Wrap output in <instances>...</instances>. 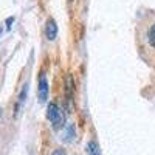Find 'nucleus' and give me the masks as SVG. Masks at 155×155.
Wrapping results in <instances>:
<instances>
[{"label":"nucleus","mask_w":155,"mask_h":155,"mask_svg":"<svg viewBox=\"0 0 155 155\" xmlns=\"http://www.w3.org/2000/svg\"><path fill=\"white\" fill-rule=\"evenodd\" d=\"M0 34H2V28H0Z\"/></svg>","instance_id":"9b49d317"},{"label":"nucleus","mask_w":155,"mask_h":155,"mask_svg":"<svg viewBox=\"0 0 155 155\" xmlns=\"http://www.w3.org/2000/svg\"><path fill=\"white\" fill-rule=\"evenodd\" d=\"M48 81H47V76L44 73H41L39 76V84H37V96H39V102H47L48 99Z\"/></svg>","instance_id":"f03ea898"},{"label":"nucleus","mask_w":155,"mask_h":155,"mask_svg":"<svg viewBox=\"0 0 155 155\" xmlns=\"http://www.w3.org/2000/svg\"><path fill=\"white\" fill-rule=\"evenodd\" d=\"M27 93H28V84H25L23 85V88H22V92H20V95H19V98H17V104H16V109H14V115L17 116L19 115V112H20V109H22V106H23V102H25V99H27Z\"/></svg>","instance_id":"39448f33"},{"label":"nucleus","mask_w":155,"mask_h":155,"mask_svg":"<svg viewBox=\"0 0 155 155\" xmlns=\"http://www.w3.org/2000/svg\"><path fill=\"white\" fill-rule=\"evenodd\" d=\"M73 138H74V126L70 124L67 126L65 132H64V141H71Z\"/></svg>","instance_id":"0eeeda50"},{"label":"nucleus","mask_w":155,"mask_h":155,"mask_svg":"<svg viewBox=\"0 0 155 155\" xmlns=\"http://www.w3.org/2000/svg\"><path fill=\"white\" fill-rule=\"evenodd\" d=\"M73 93H74V81L73 78L68 74L65 79V95H67V101L71 102L73 101Z\"/></svg>","instance_id":"20e7f679"},{"label":"nucleus","mask_w":155,"mask_h":155,"mask_svg":"<svg viewBox=\"0 0 155 155\" xmlns=\"http://www.w3.org/2000/svg\"><path fill=\"white\" fill-rule=\"evenodd\" d=\"M0 115H2V113H0Z\"/></svg>","instance_id":"f8f14e48"},{"label":"nucleus","mask_w":155,"mask_h":155,"mask_svg":"<svg viewBox=\"0 0 155 155\" xmlns=\"http://www.w3.org/2000/svg\"><path fill=\"white\" fill-rule=\"evenodd\" d=\"M12 22H14V17H8V19H6V23H8L6 28H8V30L11 28V23H12Z\"/></svg>","instance_id":"9d476101"},{"label":"nucleus","mask_w":155,"mask_h":155,"mask_svg":"<svg viewBox=\"0 0 155 155\" xmlns=\"http://www.w3.org/2000/svg\"><path fill=\"white\" fill-rule=\"evenodd\" d=\"M53 155H67V153H65V150H64V149H56L53 152Z\"/></svg>","instance_id":"1a4fd4ad"},{"label":"nucleus","mask_w":155,"mask_h":155,"mask_svg":"<svg viewBox=\"0 0 155 155\" xmlns=\"http://www.w3.org/2000/svg\"><path fill=\"white\" fill-rule=\"evenodd\" d=\"M87 155H101V149L96 141H90L87 144Z\"/></svg>","instance_id":"423d86ee"},{"label":"nucleus","mask_w":155,"mask_h":155,"mask_svg":"<svg viewBox=\"0 0 155 155\" xmlns=\"http://www.w3.org/2000/svg\"><path fill=\"white\" fill-rule=\"evenodd\" d=\"M147 37H149V44H150V45L155 48V25H152V27H150Z\"/></svg>","instance_id":"6e6552de"},{"label":"nucleus","mask_w":155,"mask_h":155,"mask_svg":"<svg viewBox=\"0 0 155 155\" xmlns=\"http://www.w3.org/2000/svg\"><path fill=\"white\" fill-rule=\"evenodd\" d=\"M47 120L51 123L54 129H59L64 123V116H62V112L59 109V106L56 102H50L48 107H47Z\"/></svg>","instance_id":"f257e3e1"},{"label":"nucleus","mask_w":155,"mask_h":155,"mask_svg":"<svg viewBox=\"0 0 155 155\" xmlns=\"http://www.w3.org/2000/svg\"><path fill=\"white\" fill-rule=\"evenodd\" d=\"M45 36L48 41H54L58 37V25H56L54 19H48L47 27H45Z\"/></svg>","instance_id":"7ed1b4c3"}]
</instances>
